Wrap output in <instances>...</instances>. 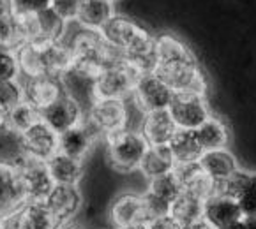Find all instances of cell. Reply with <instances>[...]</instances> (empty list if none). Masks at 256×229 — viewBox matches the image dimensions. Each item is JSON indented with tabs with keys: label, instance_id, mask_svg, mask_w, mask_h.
I'll return each mask as SVG.
<instances>
[{
	"label": "cell",
	"instance_id": "f35d334b",
	"mask_svg": "<svg viewBox=\"0 0 256 229\" xmlns=\"http://www.w3.org/2000/svg\"><path fill=\"white\" fill-rule=\"evenodd\" d=\"M52 0H12V11L16 14H36L48 9Z\"/></svg>",
	"mask_w": 256,
	"mask_h": 229
},
{
	"label": "cell",
	"instance_id": "6da1fadb",
	"mask_svg": "<svg viewBox=\"0 0 256 229\" xmlns=\"http://www.w3.org/2000/svg\"><path fill=\"white\" fill-rule=\"evenodd\" d=\"M156 49H158V64L154 72L166 85L174 88V92L191 90L207 95V76L184 39L172 32H162L156 35Z\"/></svg>",
	"mask_w": 256,
	"mask_h": 229
},
{
	"label": "cell",
	"instance_id": "8fae6325",
	"mask_svg": "<svg viewBox=\"0 0 256 229\" xmlns=\"http://www.w3.org/2000/svg\"><path fill=\"white\" fill-rule=\"evenodd\" d=\"M55 228H64L78 215L83 205L82 192L78 185L72 184H55L44 199Z\"/></svg>",
	"mask_w": 256,
	"mask_h": 229
},
{
	"label": "cell",
	"instance_id": "f1b7e54d",
	"mask_svg": "<svg viewBox=\"0 0 256 229\" xmlns=\"http://www.w3.org/2000/svg\"><path fill=\"white\" fill-rule=\"evenodd\" d=\"M175 168V159L170 152L168 145H150L148 150L145 152L144 161L140 164V171L147 177L148 180L159 175H164L174 171Z\"/></svg>",
	"mask_w": 256,
	"mask_h": 229
},
{
	"label": "cell",
	"instance_id": "cb8c5ba5",
	"mask_svg": "<svg viewBox=\"0 0 256 229\" xmlns=\"http://www.w3.org/2000/svg\"><path fill=\"white\" fill-rule=\"evenodd\" d=\"M55 184H72L78 185L85 173V164L82 159L71 157L64 152H56L46 161Z\"/></svg>",
	"mask_w": 256,
	"mask_h": 229
},
{
	"label": "cell",
	"instance_id": "9a60e30c",
	"mask_svg": "<svg viewBox=\"0 0 256 229\" xmlns=\"http://www.w3.org/2000/svg\"><path fill=\"white\" fill-rule=\"evenodd\" d=\"M204 219L210 224V228L218 229H232L240 228L244 219L240 205L235 198L221 194H210L205 199Z\"/></svg>",
	"mask_w": 256,
	"mask_h": 229
},
{
	"label": "cell",
	"instance_id": "4dcf8cb0",
	"mask_svg": "<svg viewBox=\"0 0 256 229\" xmlns=\"http://www.w3.org/2000/svg\"><path fill=\"white\" fill-rule=\"evenodd\" d=\"M25 157L26 155L22 147V134L2 124L0 125V162L16 166Z\"/></svg>",
	"mask_w": 256,
	"mask_h": 229
},
{
	"label": "cell",
	"instance_id": "9c48e42d",
	"mask_svg": "<svg viewBox=\"0 0 256 229\" xmlns=\"http://www.w3.org/2000/svg\"><path fill=\"white\" fill-rule=\"evenodd\" d=\"M99 32H101L106 41L112 46H115L122 55L152 37V34L144 25H140L134 19L128 18V16H122V14H113L112 18L102 25V28Z\"/></svg>",
	"mask_w": 256,
	"mask_h": 229
},
{
	"label": "cell",
	"instance_id": "e575fe53",
	"mask_svg": "<svg viewBox=\"0 0 256 229\" xmlns=\"http://www.w3.org/2000/svg\"><path fill=\"white\" fill-rule=\"evenodd\" d=\"M22 101H23V87L18 79L0 81V115L2 117H6Z\"/></svg>",
	"mask_w": 256,
	"mask_h": 229
},
{
	"label": "cell",
	"instance_id": "ee69618b",
	"mask_svg": "<svg viewBox=\"0 0 256 229\" xmlns=\"http://www.w3.org/2000/svg\"><path fill=\"white\" fill-rule=\"evenodd\" d=\"M110 2H117V0H110Z\"/></svg>",
	"mask_w": 256,
	"mask_h": 229
},
{
	"label": "cell",
	"instance_id": "ab89813d",
	"mask_svg": "<svg viewBox=\"0 0 256 229\" xmlns=\"http://www.w3.org/2000/svg\"><path fill=\"white\" fill-rule=\"evenodd\" d=\"M148 229H178V226H177V222L174 221L172 215L166 214V215H161V217L156 219Z\"/></svg>",
	"mask_w": 256,
	"mask_h": 229
},
{
	"label": "cell",
	"instance_id": "ba28073f",
	"mask_svg": "<svg viewBox=\"0 0 256 229\" xmlns=\"http://www.w3.org/2000/svg\"><path fill=\"white\" fill-rule=\"evenodd\" d=\"M168 109L174 117L175 124L182 129L200 127L212 115L207 102V95L196 94L191 90L175 92Z\"/></svg>",
	"mask_w": 256,
	"mask_h": 229
},
{
	"label": "cell",
	"instance_id": "8992f818",
	"mask_svg": "<svg viewBox=\"0 0 256 229\" xmlns=\"http://www.w3.org/2000/svg\"><path fill=\"white\" fill-rule=\"evenodd\" d=\"M85 120L99 138H108L128 127V106L124 99H94Z\"/></svg>",
	"mask_w": 256,
	"mask_h": 229
},
{
	"label": "cell",
	"instance_id": "8d00e7d4",
	"mask_svg": "<svg viewBox=\"0 0 256 229\" xmlns=\"http://www.w3.org/2000/svg\"><path fill=\"white\" fill-rule=\"evenodd\" d=\"M237 201L244 215H256V173H249V178Z\"/></svg>",
	"mask_w": 256,
	"mask_h": 229
},
{
	"label": "cell",
	"instance_id": "b9f144b4",
	"mask_svg": "<svg viewBox=\"0 0 256 229\" xmlns=\"http://www.w3.org/2000/svg\"><path fill=\"white\" fill-rule=\"evenodd\" d=\"M240 228H256V215H244Z\"/></svg>",
	"mask_w": 256,
	"mask_h": 229
},
{
	"label": "cell",
	"instance_id": "7a4b0ae2",
	"mask_svg": "<svg viewBox=\"0 0 256 229\" xmlns=\"http://www.w3.org/2000/svg\"><path fill=\"white\" fill-rule=\"evenodd\" d=\"M72 64L69 74L78 76L85 81H94L104 69L122 58V53L112 46L99 30H82L71 42Z\"/></svg>",
	"mask_w": 256,
	"mask_h": 229
},
{
	"label": "cell",
	"instance_id": "30bf717a",
	"mask_svg": "<svg viewBox=\"0 0 256 229\" xmlns=\"http://www.w3.org/2000/svg\"><path fill=\"white\" fill-rule=\"evenodd\" d=\"M110 221L117 228L124 229H148L150 228V215L145 207L144 194H132V192H124L110 207Z\"/></svg>",
	"mask_w": 256,
	"mask_h": 229
},
{
	"label": "cell",
	"instance_id": "ffe728a7",
	"mask_svg": "<svg viewBox=\"0 0 256 229\" xmlns=\"http://www.w3.org/2000/svg\"><path fill=\"white\" fill-rule=\"evenodd\" d=\"M2 228L18 229H53L55 222L52 219L44 201H26L22 208L2 221Z\"/></svg>",
	"mask_w": 256,
	"mask_h": 229
},
{
	"label": "cell",
	"instance_id": "484cf974",
	"mask_svg": "<svg viewBox=\"0 0 256 229\" xmlns=\"http://www.w3.org/2000/svg\"><path fill=\"white\" fill-rule=\"evenodd\" d=\"M168 148L174 155L175 162H189V161H200L204 154V147L198 141L194 129H182L178 127L174 138L170 139Z\"/></svg>",
	"mask_w": 256,
	"mask_h": 229
},
{
	"label": "cell",
	"instance_id": "d6a6232c",
	"mask_svg": "<svg viewBox=\"0 0 256 229\" xmlns=\"http://www.w3.org/2000/svg\"><path fill=\"white\" fill-rule=\"evenodd\" d=\"M25 42V35L22 30V23L14 12L0 18V46L18 49Z\"/></svg>",
	"mask_w": 256,
	"mask_h": 229
},
{
	"label": "cell",
	"instance_id": "d6986e66",
	"mask_svg": "<svg viewBox=\"0 0 256 229\" xmlns=\"http://www.w3.org/2000/svg\"><path fill=\"white\" fill-rule=\"evenodd\" d=\"M99 139L101 138L96 134L90 124L83 118L78 125L58 134V152H64V154L71 155V157L85 161V157L90 154Z\"/></svg>",
	"mask_w": 256,
	"mask_h": 229
},
{
	"label": "cell",
	"instance_id": "f546056e",
	"mask_svg": "<svg viewBox=\"0 0 256 229\" xmlns=\"http://www.w3.org/2000/svg\"><path fill=\"white\" fill-rule=\"evenodd\" d=\"M39 120H42L41 109H39L38 106L30 104L28 101H25V99H23L18 106H14V108L4 117V124L8 125V127H11L12 131L20 132V134L25 132L28 127H32V125Z\"/></svg>",
	"mask_w": 256,
	"mask_h": 229
},
{
	"label": "cell",
	"instance_id": "44dd1931",
	"mask_svg": "<svg viewBox=\"0 0 256 229\" xmlns=\"http://www.w3.org/2000/svg\"><path fill=\"white\" fill-rule=\"evenodd\" d=\"M177 129L178 125L175 124L170 109L162 108L145 113L140 131L144 132L148 145H168L170 139L177 132Z\"/></svg>",
	"mask_w": 256,
	"mask_h": 229
},
{
	"label": "cell",
	"instance_id": "3957f363",
	"mask_svg": "<svg viewBox=\"0 0 256 229\" xmlns=\"http://www.w3.org/2000/svg\"><path fill=\"white\" fill-rule=\"evenodd\" d=\"M16 55H18L20 69H22V72L25 76H64L71 69L72 64L71 44H66L64 41L23 42L16 49Z\"/></svg>",
	"mask_w": 256,
	"mask_h": 229
},
{
	"label": "cell",
	"instance_id": "5bb4252c",
	"mask_svg": "<svg viewBox=\"0 0 256 229\" xmlns=\"http://www.w3.org/2000/svg\"><path fill=\"white\" fill-rule=\"evenodd\" d=\"M22 87H23V99L28 101L30 104L38 106L39 109L52 104L60 95L68 94L64 76H56V74L26 76V79L22 83Z\"/></svg>",
	"mask_w": 256,
	"mask_h": 229
},
{
	"label": "cell",
	"instance_id": "2e32d148",
	"mask_svg": "<svg viewBox=\"0 0 256 229\" xmlns=\"http://www.w3.org/2000/svg\"><path fill=\"white\" fill-rule=\"evenodd\" d=\"M41 117L53 131L60 134V132L78 125L85 118V111L72 95L64 94L52 104L44 106L41 109Z\"/></svg>",
	"mask_w": 256,
	"mask_h": 229
},
{
	"label": "cell",
	"instance_id": "7402d4cb",
	"mask_svg": "<svg viewBox=\"0 0 256 229\" xmlns=\"http://www.w3.org/2000/svg\"><path fill=\"white\" fill-rule=\"evenodd\" d=\"M204 210L205 199L188 191H182L170 205V215L178 229H194L198 222L204 221Z\"/></svg>",
	"mask_w": 256,
	"mask_h": 229
},
{
	"label": "cell",
	"instance_id": "74e56055",
	"mask_svg": "<svg viewBox=\"0 0 256 229\" xmlns=\"http://www.w3.org/2000/svg\"><path fill=\"white\" fill-rule=\"evenodd\" d=\"M82 0H52L50 7L60 16L66 21H76V14H78V7Z\"/></svg>",
	"mask_w": 256,
	"mask_h": 229
},
{
	"label": "cell",
	"instance_id": "5b68a950",
	"mask_svg": "<svg viewBox=\"0 0 256 229\" xmlns=\"http://www.w3.org/2000/svg\"><path fill=\"white\" fill-rule=\"evenodd\" d=\"M142 72L132 67L128 60L120 58L101 72L92 81V97L94 99H126L132 95L136 83Z\"/></svg>",
	"mask_w": 256,
	"mask_h": 229
},
{
	"label": "cell",
	"instance_id": "4fadbf2b",
	"mask_svg": "<svg viewBox=\"0 0 256 229\" xmlns=\"http://www.w3.org/2000/svg\"><path fill=\"white\" fill-rule=\"evenodd\" d=\"M174 88L166 85L156 72H145L140 76L132 90V99H134L138 109L144 113L154 111V109L168 108L172 97H174Z\"/></svg>",
	"mask_w": 256,
	"mask_h": 229
},
{
	"label": "cell",
	"instance_id": "836d02e7",
	"mask_svg": "<svg viewBox=\"0 0 256 229\" xmlns=\"http://www.w3.org/2000/svg\"><path fill=\"white\" fill-rule=\"evenodd\" d=\"M251 171H244L238 168L237 171L230 175V177L221 178V180H214L212 184V194H221V196H230V198H238V194L244 189L246 182L249 178Z\"/></svg>",
	"mask_w": 256,
	"mask_h": 229
},
{
	"label": "cell",
	"instance_id": "e0dca14e",
	"mask_svg": "<svg viewBox=\"0 0 256 229\" xmlns=\"http://www.w3.org/2000/svg\"><path fill=\"white\" fill-rule=\"evenodd\" d=\"M22 147L26 157L48 161L58 152V132L53 131L44 120H39L22 132Z\"/></svg>",
	"mask_w": 256,
	"mask_h": 229
},
{
	"label": "cell",
	"instance_id": "4316f807",
	"mask_svg": "<svg viewBox=\"0 0 256 229\" xmlns=\"http://www.w3.org/2000/svg\"><path fill=\"white\" fill-rule=\"evenodd\" d=\"M200 164L212 180H221V178L230 177L234 171L238 169V162L235 155L226 148L204 150L200 157Z\"/></svg>",
	"mask_w": 256,
	"mask_h": 229
},
{
	"label": "cell",
	"instance_id": "603a6c76",
	"mask_svg": "<svg viewBox=\"0 0 256 229\" xmlns=\"http://www.w3.org/2000/svg\"><path fill=\"white\" fill-rule=\"evenodd\" d=\"M174 173L177 175L178 182L182 185V191L192 192V194L200 196L207 199L212 194V180L205 169L202 168L200 161H189V162H175Z\"/></svg>",
	"mask_w": 256,
	"mask_h": 229
},
{
	"label": "cell",
	"instance_id": "60d3db41",
	"mask_svg": "<svg viewBox=\"0 0 256 229\" xmlns=\"http://www.w3.org/2000/svg\"><path fill=\"white\" fill-rule=\"evenodd\" d=\"M11 12H14L12 11V0H0V18L11 14Z\"/></svg>",
	"mask_w": 256,
	"mask_h": 229
},
{
	"label": "cell",
	"instance_id": "277c9868",
	"mask_svg": "<svg viewBox=\"0 0 256 229\" xmlns=\"http://www.w3.org/2000/svg\"><path fill=\"white\" fill-rule=\"evenodd\" d=\"M104 141L108 148L106 150L108 162L113 169H117L120 173H131L134 169H140L145 152L150 147L144 132L132 131L129 127L108 136Z\"/></svg>",
	"mask_w": 256,
	"mask_h": 229
},
{
	"label": "cell",
	"instance_id": "ac0fdd59",
	"mask_svg": "<svg viewBox=\"0 0 256 229\" xmlns=\"http://www.w3.org/2000/svg\"><path fill=\"white\" fill-rule=\"evenodd\" d=\"M26 203V196L14 164L0 162V228L2 221Z\"/></svg>",
	"mask_w": 256,
	"mask_h": 229
},
{
	"label": "cell",
	"instance_id": "7bdbcfd3",
	"mask_svg": "<svg viewBox=\"0 0 256 229\" xmlns=\"http://www.w3.org/2000/svg\"><path fill=\"white\" fill-rule=\"evenodd\" d=\"M4 124V117H2V115H0V125Z\"/></svg>",
	"mask_w": 256,
	"mask_h": 229
},
{
	"label": "cell",
	"instance_id": "d4e9b609",
	"mask_svg": "<svg viewBox=\"0 0 256 229\" xmlns=\"http://www.w3.org/2000/svg\"><path fill=\"white\" fill-rule=\"evenodd\" d=\"M113 12V2L110 0H82L76 14V21L88 30H101Z\"/></svg>",
	"mask_w": 256,
	"mask_h": 229
},
{
	"label": "cell",
	"instance_id": "1f68e13d",
	"mask_svg": "<svg viewBox=\"0 0 256 229\" xmlns=\"http://www.w3.org/2000/svg\"><path fill=\"white\" fill-rule=\"evenodd\" d=\"M148 192H152V194L158 196L159 199H162V201L172 205V201L182 192V185H180V182H178L177 175H175L174 171H170V173L150 178Z\"/></svg>",
	"mask_w": 256,
	"mask_h": 229
},
{
	"label": "cell",
	"instance_id": "d590c367",
	"mask_svg": "<svg viewBox=\"0 0 256 229\" xmlns=\"http://www.w3.org/2000/svg\"><path fill=\"white\" fill-rule=\"evenodd\" d=\"M20 72H22V69H20L16 49L0 46V81L18 79Z\"/></svg>",
	"mask_w": 256,
	"mask_h": 229
},
{
	"label": "cell",
	"instance_id": "7c38bea8",
	"mask_svg": "<svg viewBox=\"0 0 256 229\" xmlns=\"http://www.w3.org/2000/svg\"><path fill=\"white\" fill-rule=\"evenodd\" d=\"M16 168H18V175L22 180L23 191H25L26 201H44L46 196L55 185L46 161L25 157L22 162L16 164Z\"/></svg>",
	"mask_w": 256,
	"mask_h": 229
},
{
	"label": "cell",
	"instance_id": "83f0119b",
	"mask_svg": "<svg viewBox=\"0 0 256 229\" xmlns=\"http://www.w3.org/2000/svg\"><path fill=\"white\" fill-rule=\"evenodd\" d=\"M198 141L204 150H216V148H226L230 143V127L222 118L210 115L200 127H196Z\"/></svg>",
	"mask_w": 256,
	"mask_h": 229
},
{
	"label": "cell",
	"instance_id": "52a82bcc",
	"mask_svg": "<svg viewBox=\"0 0 256 229\" xmlns=\"http://www.w3.org/2000/svg\"><path fill=\"white\" fill-rule=\"evenodd\" d=\"M16 14V12H14ZM22 23L25 42L28 41H62L68 28V21L62 19L52 7L42 9L36 14H16Z\"/></svg>",
	"mask_w": 256,
	"mask_h": 229
}]
</instances>
